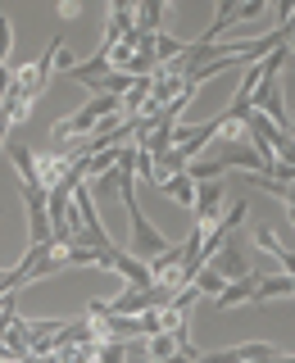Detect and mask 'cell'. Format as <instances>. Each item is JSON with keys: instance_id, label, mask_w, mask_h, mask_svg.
Returning a JSON list of instances; mask_svg holds the SVG:
<instances>
[{"instance_id": "1", "label": "cell", "mask_w": 295, "mask_h": 363, "mask_svg": "<svg viewBox=\"0 0 295 363\" xmlns=\"http://www.w3.org/2000/svg\"><path fill=\"white\" fill-rule=\"evenodd\" d=\"M123 113V100L118 96H91L82 109L73 113V118H60L55 123V132H50V141L60 145V141H68V136H91L100 128V118H118Z\"/></svg>"}, {"instance_id": "2", "label": "cell", "mask_w": 295, "mask_h": 363, "mask_svg": "<svg viewBox=\"0 0 295 363\" xmlns=\"http://www.w3.org/2000/svg\"><path fill=\"white\" fill-rule=\"evenodd\" d=\"M250 109H259L268 123H277L282 132H291V109H286V96H282V68L277 73H264V82L250 96Z\"/></svg>"}, {"instance_id": "3", "label": "cell", "mask_w": 295, "mask_h": 363, "mask_svg": "<svg viewBox=\"0 0 295 363\" xmlns=\"http://www.w3.org/2000/svg\"><path fill=\"white\" fill-rule=\"evenodd\" d=\"M105 272H118L128 286H141V291H150V286H155L150 259L132 255V250H105Z\"/></svg>"}, {"instance_id": "4", "label": "cell", "mask_w": 295, "mask_h": 363, "mask_svg": "<svg viewBox=\"0 0 295 363\" xmlns=\"http://www.w3.org/2000/svg\"><path fill=\"white\" fill-rule=\"evenodd\" d=\"M32 159H37V186L50 191V186H60V182L73 173L77 150H73V155H68V150H45V155H32Z\"/></svg>"}, {"instance_id": "5", "label": "cell", "mask_w": 295, "mask_h": 363, "mask_svg": "<svg viewBox=\"0 0 295 363\" xmlns=\"http://www.w3.org/2000/svg\"><path fill=\"white\" fill-rule=\"evenodd\" d=\"M223 209V182H196V204H191V213H196V227L209 232L213 218H218Z\"/></svg>"}, {"instance_id": "6", "label": "cell", "mask_w": 295, "mask_h": 363, "mask_svg": "<svg viewBox=\"0 0 295 363\" xmlns=\"http://www.w3.org/2000/svg\"><path fill=\"white\" fill-rule=\"evenodd\" d=\"M259 281H264V272H245V277H236V281H227V286L213 295L218 300V309H236V304H255V291H259Z\"/></svg>"}, {"instance_id": "7", "label": "cell", "mask_w": 295, "mask_h": 363, "mask_svg": "<svg viewBox=\"0 0 295 363\" xmlns=\"http://www.w3.org/2000/svg\"><path fill=\"white\" fill-rule=\"evenodd\" d=\"M209 264L218 268L227 281H236V277H245V272H250V264H245V250H241V241H232V236L223 241V250L209 259Z\"/></svg>"}, {"instance_id": "8", "label": "cell", "mask_w": 295, "mask_h": 363, "mask_svg": "<svg viewBox=\"0 0 295 363\" xmlns=\"http://www.w3.org/2000/svg\"><path fill=\"white\" fill-rule=\"evenodd\" d=\"M255 245H259V250H268V255H272V259H277V264L295 277V250L277 236V227H255Z\"/></svg>"}, {"instance_id": "9", "label": "cell", "mask_w": 295, "mask_h": 363, "mask_svg": "<svg viewBox=\"0 0 295 363\" xmlns=\"http://www.w3.org/2000/svg\"><path fill=\"white\" fill-rule=\"evenodd\" d=\"M159 191H164L173 204H182V209H191L196 204V177L191 173H173V177H164L159 182Z\"/></svg>"}, {"instance_id": "10", "label": "cell", "mask_w": 295, "mask_h": 363, "mask_svg": "<svg viewBox=\"0 0 295 363\" xmlns=\"http://www.w3.org/2000/svg\"><path fill=\"white\" fill-rule=\"evenodd\" d=\"M164 5L168 0H136V28L164 32Z\"/></svg>"}, {"instance_id": "11", "label": "cell", "mask_w": 295, "mask_h": 363, "mask_svg": "<svg viewBox=\"0 0 295 363\" xmlns=\"http://www.w3.org/2000/svg\"><path fill=\"white\" fill-rule=\"evenodd\" d=\"M96 345L100 340H73V345L55 350V363H96Z\"/></svg>"}, {"instance_id": "12", "label": "cell", "mask_w": 295, "mask_h": 363, "mask_svg": "<svg viewBox=\"0 0 295 363\" xmlns=\"http://www.w3.org/2000/svg\"><path fill=\"white\" fill-rule=\"evenodd\" d=\"M9 159H14V168H18V177H23V186H37V159H32L28 145H9Z\"/></svg>"}, {"instance_id": "13", "label": "cell", "mask_w": 295, "mask_h": 363, "mask_svg": "<svg viewBox=\"0 0 295 363\" xmlns=\"http://www.w3.org/2000/svg\"><path fill=\"white\" fill-rule=\"evenodd\" d=\"M132 340H100L96 345V363H128Z\"/></svg>"}, {"instance_id": "14", "label": "cell", "mask_w": 295, "mask_h": 363, "mask_svg": "<svg viewBox=\"0 0 295 363\" xmlns=\"http://www.w3.org/2000/svg\"><path fill=\"white\" fill-rule=\"evenodd\" d=\"M191 286H196L200 295H218V291L227 286V277H223V272L213 268V264H204V268L196 272V281H191Z\"/></svg>"}, {"instance_id": "15", "label": "cell", "mask_w": 295, "mask_h": 363, "mask_svg": "<svg viewBox=\"0 0 295 363\" xmlns=\"http://www.w3.org/2000/svg\"><path fill=\"white\" fill-rule=\"evenodd\" d=\"M23 286H28V272H23L18 264L0 272V295H9V291H23Z\"/></svg>"}, {"instance_id": "16", "label": "cell", "mask_w": 295, "mask_h": 363, "mask_svg": "<svg viewBox=\"0 0 295 363\" xmlns=\"http://www.w3.org/2000/svg\"><path fill=\"white\" fill-rule=\"evenodd\" d=\"M77 9H82L77 0H60V18H77Z\"/></svg>"}, {"instance_id": "17", "label": "cell", "mask_w": 295, "mask_h": 363, "mask_svg": "<svg viewBox=\"0 0 295 363\" xmlns=\"http://www.w3.org/2000/svg\"><path fill=\"white\" fill-rule=\"evenodd\" d=\"M291 9H295V0H277V18H282V23L291 18Z\"/></svg>"}, {"instance_id": "18", "label": "cell", "mask_w": 295, "mask_h": 363, "mask_svg": "<svg viewBox=\"0 0 295 363\" xmlns=\"http://www.w3.org/2000/svg\"><path fill=\"white\" fill-rule=\"evenodd\" d=\"M286 28H295V9H291V18H286Z\"/></svg>"}, {"instance_id": "19", "label": "cell", "mask_w": 295, "mask_h": 363, "mask_svg": "<svg viewBox=\"0 0 295 363\" xmlns=\"http://www.w3.org/2000/svg\"><path fill=\"white\" fill-rule=\"evenodd\" d=\"M291 118H295V109H291Z\"/></svg>"}]
</instances>
